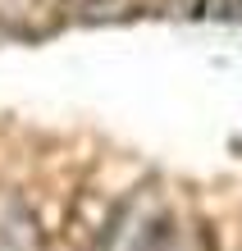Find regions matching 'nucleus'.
I'll return each mask as SVG.
<instances>
[{
	"label": "nucleus",
	"instance_id": "f257e3e1",
	"mask_svg": "<svg viewBox=\"0 0 242 251\" xmlns=\"http://www.w3.org/2000/svg\"><path fill=\"white\" fill-rule=\"evenodd\" d=\"M92 251H183L178 215L156 187H142L119 201V210L105 219Z\"/></svg>",
	"mask_w": 242,
	"mask_h": 251
},
{
	"label": "nucleus",
	"instance_id": "f03ea898",
	"mask_svg": "<svg viewBox=\"0 0 242 251\" xmlns=\"http://www.w3.org/2000/svg\"><path fill=\"white\" fill-rule=\"evenodd\" d=\"M0 251H46L37 215L14 192H0Z\"/></svg>",
	"mask_w": 242,
	"mask_h": 251
}]
</instances>
